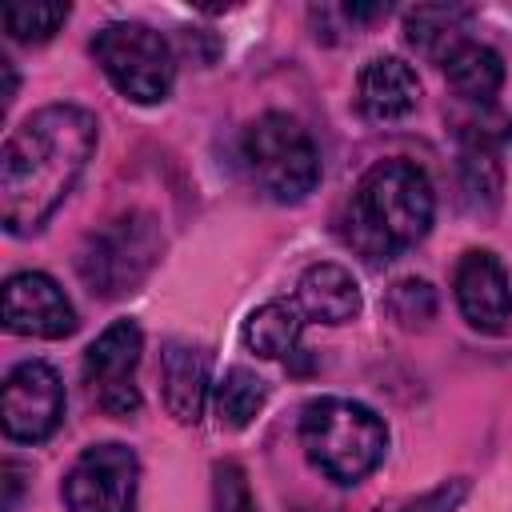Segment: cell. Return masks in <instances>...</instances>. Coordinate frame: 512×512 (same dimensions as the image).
<instances>
[{"label":"cell","mask_w":512,"mask_h":512,"mask_svg":"<svg viewBox=\"0 0 512 512\" xmlns=\"http://www.w3.org/2000/svg\"><path fill=\"white\" fill-rule=\"evenodd\" d=\"M4 32L20 44H44L64 20H68V4H8L4 8Z\"/></svg>","instance_id":"19"},{"label":"cell","mask_w":512,"mask_h":512,"mask_svg":"<svg viewBox=\"0 0 512 512\" xmlns=\"http://www.w3.org/2000/svg\"><path fill=\"white\" fill-rule=\"evenodd\" d=\"M92 56L112 88L136 104H160L176 84V60L168 40L136 20L104 24L92 36Z\"/></svg>","instance_id":"5"},{"label":"cell","mask_w":512,"mask_h":512,"mask_svg":"<svg viewBox=\"0 0 512 512\" xmlns=\"http://www.w3.org/2000/svg\"><path fill=\"white\" fill-rule=\"evenodd\" d=\"M460 188H464V200H472L476 212H480L484 196L496 204V196H500V164H496L492 148H460Z\"/></svg>","instance_id":"20"},{"label":"cell","mask_w":512,"mask_h":512,"mask_svg":"<svg viewBox=\"0 0 512 512\" xmlns=\"http://www.w3.org/2000/svg\"><path fill=\"white\" fill-rule=\"evenodd\" d=\"M468 24V12L464 8H452V4H424V8H412L404 16V36L416 52L432 56L436 64L444 60L448 48H456L464 40V28Z\"/></svg>","instance_id":"16"},{"label":"cell","mask_w":512,"mask_h":512,"mask_svg":"<svg viewBox=\"0 0 512 512\" xmlns=\"http://www.w3.org/2000/svg\"><path fill=\"white\" fill-rule=\"evenodd\" d=\"M388 312H392L404 328L428 324V320L436 316V292H432L424 280H400V284H392V292H388Z\"/></svg>","instance_id":"22"},{"label":"cell","mask_w":512,"mask_h":512,"mask_svg":"<svg viewBox=\"0 0 512 512\" xmlns=\"http://www.w3.org/2000/svg\"><path fill=\"white\" fill-rule=\"evenodd\" d=\"M240 160L248 180L276 204H296L320 184V152L308 128L288 112H264L244 128Z\"/></svg>","instance_id":"4"},{"label":"cell","mask_w":512,"mask_h":512,"mask_svg":"<svg viewBox=\"0 0 512 512\" xmlns=\"http://www.w3.org/2000/svg\"><path fill=\"white\" fill-rule=\"evenodd\" d=\"M416 100H420V76L400 56H372L356 76V104L376 124L408 116Z\"/></svg>","instance_id":"12"},{"label":"cell","mask_w":512,"mask_h":512,"mask_svg":"<svg viewBox=\"0 0 512 512\" xmlns=\"http://www.w3.org/2000/svg\"><path fill=\"white\" fill-rule=\"evenodd\" d=\"M436 196L412 160H380L372 164L352 200L340 212V240L364 256L368 264H384L412 244H420L432 228Z\"/></svg>","instance_id":"2"},{"label":"cell","mask_w":512,"mask_h":512,"mask_svg":"<svg viewBox=\"0 0 512 512\" xmlns=\"http://www.w3.org/2000/svg\"><path fill=\"white\" fill-rule=\"evenodd\" d=\"M468 480L464 476H452V480H444V484H436V488H428V492H420V496H404V500H392V504H380V508H372V512H456L464 500H468Z\"/></svg>","instance_id":"23"},{"label":"cell","mask_w":512,"mask_h":512,"mask_svg":"<svg viewBox=\"0 0 512 512\" xmlns=\"http://www.w3.org/2000/svg\"><path fill=\"white\" fill-rule=\"evenodd\" d=\"M360 284L340 264H312L296 280V312L316 324H348L360 316Z\"/></svg>","instance_id":"14"},{"label":"cell","mask_w":512,"mask_h":512,"mask_svg":"<svg viewBox=\"0 0 512 512\" xmlns=\"http://www.w3.org/2000/svg\"><path fill=\"white\" fill-rule=\"evenodd\" d=\"M300 444L308 464L332 484H360L388 452L384 420L344 396H316L300 412Z\"/></svg>","instance_id":"3"},{"label":"cell","mask_w":512,"mask_h":512,"mask_svg":"<svg viewBox=\"0 0 512 512\" xmlns=\"http://www.w3.org/2000/svg\"><path fill=\"white\" fill-rule=\"evenodd\" d=\"M456 304L464 320L480 332H504L512 324V288L504 276V264L492 252H464L456 264Z\"/></svg>","instance_id":"11"},{"label":"cell","mask_w":512,"mask_h":512,"mask_svg":"<svg viewBox=\"0 0 512 512\" xmlns=\"http://www.w3.org/2000/svg\"><path fill=\"white\" fill-rule=\"evenodd\" d=\"M212 512H256L248 476L236 460H220L212 468Z\"/></svg>","instance_id":"21"},{"label":"cell","mask_w":512,"mask_h":512,"mask_svg":"<svg viewBox=\"0 0 512 512\" xmlns=\"http://www.w3.org/2000/svg\"><path fill=\"white\" fill-rule=\"evenodd\" d=\"M140 348H144V336L136 320H112L84 352V380L92 384L96 404L116 420L140 412V392L132 384Z\"/></svg>","instance_id":"9"},{"label":"cell","mask_w":512,"mask_h":512,"mask_svg":"<svg viewBox=\"0 0 512 512\" xmlns=\"http://www.w3.org/2000/svg\"><path fill=\"white\" fill-rule=\"evenodd\" d=\"M268 400V384L252 368H228L216 384V416L224 428H244L256 420V412Z\"/></svg>","instance_id":"18"},{"label":"cell","mask_w":512,"mask_h":512,"mask_svg":"<svg viewBox=\"0 0 512 512\" xmlns=\"http://www.w3.org/2000/svg\"><path fill=\"white\" fill-rule=\"evenodd\" d=\"M208 368L212 356L200 344L188 340H172L160 352V396L168 416H176L180 424H196L208 400Z\"/></svg>","instance_id":"13"},{"label":"cell","mask_w":512,"mask_h":512,"mask_svg":"<svg viewBox=\"0 0 512 512\" xmlns=\"http://www.w3.org/2000/svg\"><path fill=\"white\" fill-rule=\"evenodd\" d=\"M440 68H444L452 92L464 104H476V108L492 104V96L504 84V60H500V52L488 48V44H480V40H472V36H464L456 48H448L444 60H440Z\"/></svg>","instance_id":"15"},{"label":"cell","mask_w":512,"mask_h":512,"mask_svg":"<svg viewBox=\"0 0 512 512\" xmlns=\"http://www.w3.org/2000/svg\"><path fill=\"white\" fill-rule=\"evenodd\" d=\"M4 328L36 340H64L76 332V308L64 288L44 272H16L4 280L0 296Z\"/></svg>","instance_id":"10"},{"label":"cell","mask_w":512,"mask_h":512,"mask_svg":"<svg viewBox=\"0 0 512 512\" xmlns=\"http://www.w3.org/2000/svg\"><path fill=\"white\" fill-rule=\"evenodd\" d=\"M0 420L4 436L20 444L48 440L64 420V384L52 364L44 360H20L0 388Z\"/></svg>","instance_id":"8"},{"label":"cell","mask_w":512,"mask_h":512,"mask_svg":"<svg viewBox=\"0 0 512 512\" xmlns=\"http://www.w3.org/2000/svg\"><path fill=\"white\" fill-rule=\"evenodd\" d=\"M140 484V460L128 444H92L84 448L64 476L68 512H132Z\"/></svg>","instance_id":"7"},{"label":"cell","mask_w":512,"mask_h":512,"mask_svg":"<svg viewBox=\"0 0 512 512\" xmlns=\"http://www.w3.org/2000/svg\"><path fill=\"white\" fill-rule=\"evenodd\" d=\"M300 324H304V320H300V312H296L292 304L272 300V304H260L256 312H248L240 336H244V344H248L256 356L280 360V356H292V348H296V340H300Z\"/></svg>","instance_id":"17"},{"label":"cell","mask_w":512,"mask_h":512,"mask_svg":"<svg viewBox=\"0 0 512 512\" xmlns=\"http://www.w3.org/2000/svg\"><path fill=\"white\" fill-rule=\"evenodd\" d=\"M156 256H160L156 220L148 212H124L100 232H88V240L76 252V272L96 296L116 300L152 272Z\"/></svg>","instance_id":"6"},{"label":"cell","mask_w":512,"mask_h":512,"mask_svg":"<svg viewBox=\"0 0 512 512\" xmlns=\"http://www.w3.org/2000/svg\"><path fill=\"white\" fill-rule=\"evenodd\" d=\"M96 116L80 104H48L12 128L0 152V220L12 236L36 232L76 188L96 152Z\"/></svg>","instance_id":"1"}]
</instances>
